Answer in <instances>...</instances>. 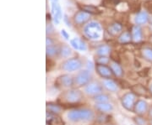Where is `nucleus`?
Segmentation results:
<instances>
[{"label":"nucleus","instance_id":"1","mask_svg":"<svg viewBox=\"0 0 152 125\" xmlns=\"http://www.w3.org/2000/svg\"><path fill=\"white\" fill-rule=\"evenodd\" d=\"M66 118L69 123L74 124H87L95 119L96 113L90 108H80L69 110L67 113Z\"/></svg>","mask_w":152,"mask_h":125},{"label":"nucleus","instance_id":"2","mask_svg":"<svg viewBox=\"0 0 152 125\" xmlns=\"http://www.w3.org/2000/svg\"><path fill=\"white\" fill-rule=\"evenodd\" d=\"M83 31L86 38L92 40H100L102 35V29L101 24L95 21L88 23L84 28Z\"/></svg>","mask_w":152,"mask_h":125},{"label":"nucleus","instance_id":"3","mask_svg":"<svg viewBox=\"0 0 152 125\" xmlns=\"http://www.w3.org/2000/svg\"><path fill=\"white\" fill-rule=\"evenodd\" d=\"M74 78H75V87L77 88L86 87L89 83L92 82V71L88 69H83L78 71L77 74L74 76Z\"/></svg>","mask_w":152,"mask_h":125},{"label":"nucleus","instance_id":"4","mask_svg":"<svg viewBox=\"0 0 152 125\" xmlns=\"http://www.w3.org/2000/svg\"><path fill=\"white\" fill-rule=\"evenodd\" d=\"M84 99V93L78 88H70L63 93V100L67 103H79Z\"/></svg>","mask_w":152,"mask_h":125},{"label":"nucleus","instance_id":"5","mask_svg":"<svg viewBox=\"0 0 152 125\" xmlns=\"http://www.w3.org/2000/svg\"><path fill=\"white\" fill-rule=\"evenodd\" d=\"M82 66H83V63L80 59L77 57H70L62 62L61 69L65 72L70 73L74 71H80Z\"/></svg>","mask_w":152,"mask_h":125},{"label":"nucleus","instance_id":"6","mask_svg":"<svg viewBox=\"0 0 152 125\" xmlns=\"http://www.w3.org/2000/svg\"><path fill=\"white\" fill-rule=\"evenodd\" d=\"M137 98H136L135 93L129 92L125 93L124 95L121 98V104L128 111H134V108L135 105Z\"/></svg>","mask_w":152,"mask_h":125},{"label":"nucleus","instance_id":"7","mask_svg":"<svg viewBox=\"0 0 152 125\" xmlns=\"http://www.w3.org/2000/svg\"><path fill=\"white\" fill-rule=\"evenodd\" d=\"M84 93L86 94L89 97H94L100 93H104V87H102V83L92 82L89 83L86 87H84Z\"/></svg>","mask_w":152,"mask_h":125},{"label":"nucleus","instance_id":"8","mask_svg":"<svg viewBox=\"0 0 152 125\" xmlns=\"http://www.w3.org/2000/svg\"><path fill=\"white\" fill-rule=\"evenodd\" d=\"M149 108V104L145 100L138 99L134 108V113L139 116H144L145 114H148Z\"/></svg>","mask_w":152,"mask_h":125},{"label":"nucleus","instance_id":"9","mask_svg":"<svg viewBox=\"0 0 152 125\" xmlns=\"http://www.w3.org/2000/svg\"><path fill=\"white\" fill-rule=\"evenodd\" d=\"M95 70H96L98 75L101 76L102 79H112V77L113 76V73L111 70L110 66L107 65L96 64Z\"/></svg>","mask_w":152,"mask_h":125},{"label":"nucleus","instance_id":"10","mask_svg":"<svg viewBox=\"0 0 152 125\" xmlns=\"http://www.w3.org/2000/svg\"><path fill=\"white\" fill-rule=\"evenodd\" d=\"M58 82L60 86L66 89H70L75 87V78L69 74H63L58 79Z\"/></svg>","mask_w":152,"mask_h":125},{"label":"nucleus","instance_id":"11","mask_svg":"<svg viewBox=\"0 0 152 125\" xmlns=\"http://www.w3.org/2000/svg\"><path fill=\"white\" fill-rule=\"evenodd\" d=\"M102 85L104 87V89L111 93H117L119 90L118 85L113 79H103L102 81Z\"/></svg>","mask_w":152,"mask_h":125},{"label":"nucleus","instance_id":"12","mask_svg":"<svg viewBox=\"0 0 152 125\" xmlns=\"http://www.w3.org/2000/svg\"><path fill=\"white\" fill-rule=\"evenodd\" d=\"M95 109L102 114H111L114 111V106L110 102L103 103H95Z\"/></svg>","mask_w":152,"mask_h":125},{"label":"nucleus","instance_id":"13","mask_svg":"<svg viewBox=\"0 0 152 125\" xmlns=\"http://www.w3.org/2000/svg\"><path fill=\"white\" fill-rule=\"evenodd\" d=\"M150 16L148 14V13L145 11H140L136 14L134 17V22L137 25H143L145 24L147 22H149Z\"/></svg>","mask_w":152,"mask_h":125},{"label":"nucleus","instance_id":"14","mask_svg":"<svg viewBox=\"0 0 152 125\" xmlns=\"http://www.w3.org/2000/svg\"><path fill=\"white\" fill-rule=\"evenodd\" d=\"M70 45L76 50H80V51H86L87 45L85 43V41H83L80 38H74L69 40Z\"/></svg>","mask_w":152,"mask_h":125},{"label":"nucleus","instance_id":"15","mask_svg":"<svg viewBox=\"0 0 152 125\" xmlns=\"http://www.w3.org/2000/svg\"><path fill=\"white\" fill-rule=\"evenodd\" d=\"M131 35H132V39L133 41L134 42H140L143 39V31L142 29L140 28V25H134L131 30Z\"/></svg>","mask_w":152,"mask_h":125},{"label":"nucleus","instance_id":"16","mask_svg":"<svg viewBox=\"0 0 152 125\" xmlns=\"http://www.w3.org/2000/svg\"><path fill=\"white\" fill-rule=\"evenodd\" d=\"M47 108V113H49L53 115H59L63 112V108L58 105V104L54 103H49L46 106Z\"/></svg>","mask_w":152,"mask_h":125},{"label":"nucleus","instance_id":"17","mask_svg":"<svg viewBox=\"0 0 152 125\" xmlns=\"http://www.w3.org/2000/svg\"><path fill=\"white\" fill-rule=\"evenodd\" d=\"M90 18H91V14H90L81 10L80 11V12H77L75 14V21L78 24H83L86 22L88 21Z\"/></svg>","mask_w":152,"mask_h":125},{"label":"nucleus","instance_id":"18","mask_svg":"<svg viewBox=\"0 0 152 125\" xmlns=\"http://www.w3.org/2000/svg\"><path fill=\"white\" fill-rule=\"evenodd\" d=\"M109 66H110L114 76H117V77H123L124 70H123L122 66L117 61H111L109 63Z\"/></svg>","mask_w":152,"mask_h":125},{"label":"nucleus","instance_id":"19","mask_svg":"<svg viewBox=\"0 0 152 125\" xmlns=\"http://www.w3.org/2000/svg\"><path fill=\"white\" fill-rule=\"evenodd\" d=\"M123 27L119 23H113L108 28V33L113 36H117L119 34H122Z\"/></svg>","mask_w":152,"mask_h":125},{"label":"nucleus","instance_id":"20","mask_svg":"<svg viewBox=\"0 0 152 125\" xmlns=\"http://www.w3.org/2000/svg\"><path fill=\"white\" fill-rule=\"evenodd\" d=\"M82 11L86 12L90 14H99L102 13V11L98 9L96 6L91 5V4H83V5H80Z\"/></svg>","mask_w":152,"mask_h":125},{"label":"nucleus","instance_id":"21","mask_svg":"<svg viewBox=\"0 0 152 125\" xmlns=\"http://www.w3.org/2000/svg\"><path fill=\"white\" fill-rule=\"evenodd\" d=\"M111 53V47L107 45H102L96 49V54L98 56H107Z\"/></svg>","mask_w":152,"mask_h":125},{"label":"nucleus","instance_id":"22","mask_svg":"<svg viewBox=\"0 0 152 125\" xmlns=\"http://www.w3.org/2000/svg\"><path fill=\"white\" fill-rule=\"evenodd\" d=\"M110 96L106 93H100L96 96L92 97V101L95 103H108L110 102Z\"/></svg>","mask_w":152,"mask_h":125},{"label":"nucleus","instance_id":"23","mask_svg":"<svg viewBox=\"0 0 152 125\" xmlns=\"http://www.w3.org/2000/svg\"><path fill=\"white\" fill-rule=\"evenodd\" d=\"M59 47L58 45H50V46H47L46 54H47L48 57H53L58 54H59Z\"/></svg>","mask_w":152,"mask_h":125},{"label":"nucleus","instance_id":"24","mask_svg":"<svg viewBox=\"0 0 152 125\" xmlns=\"http://www.w3.org/2000/svg\"><path fill=\"white\" fill-rule=\"evenodd\" d=\"M72 54H73V51H72V50L69 45H64L63 46L60 47L59 55H61V57L68 59V58H70L69 56L72 55Z\"/></svg>","mask_w":152,"mask_h":125},{"label":"nucleus","instance_id":"25","mask_svg":"<svg viewBox=\"0 0 152 125\" xmlns=\"http://www.w3.org/2000/svg\"><path fill=\"white\" fill-rule=\"evenodd\" d=\"M141 55L143 58L149 62H152V47L145 46L141 50Z\"/></svg>","mask_w":152,"mask_h":125},{"label":"nucleus","instance_id":"26","mask_svg":"<svg viewBox=\"0 0 152 125\" xmlns=\"http://www.w3.org/2000/svg\"><path fill=\"white\" fill-rule=\"evenodd\" d=\"M133 40L131 33L129 32H124L121 34L119 37H118V42L121 44H128L131 42Z\"/></svg>","mask_w":152,"mask_h":125},{"label":"nucleus","instance_id":"27","mask_svg":"<svg viewBox=\"0 0 152 125\" xmlns=\"http://www.w3.org/2000/svg\"><path fill=\"white\" fill-rule=\"evenodd\" d=\"M62 18H63L62 9H61V6L58 5L57 10H56V12H55L54 17H53V21H54L56 25H58V24H59V22L60 20L62 19Z\"/></svg>","mask_w":152,"mask_h":125},{"label":"nucleus","instance_id":"28","mask_svg":"<svg viewBox=\"0 0 152 125\" xmlns=\"http://www.w3.org/2000/svg\"><path fill=\"white\" fill-rule=\"evenodd\" d=\"M120 0H102V5L107 8H113L114 6H118L119 4Z\"/></svg>","mask_w":152,"mask_h":125},{"label":"nucleus","instance_id":"29","mask_svg":"<svg viewBox=\"0 0 152 125\" xmlns=\"http://www.w3.org/2000/svg\"><path fill=\"white\" fill-rule=\"evenodd\" d=\"M134 121L136 125H149L148 121L143 116L137 115L135 118H134Z\"/></svg>","mask_w":152,"mask_h":125},{"label":"nucleus","instance_id":"30","mask_svg":"<svg viewBox=\"0 0 152 125\" xmlns=\"http://www.w3.org/2000/svg\"><path fill=\"white\" fill-rule=\"evenodd\" d=\"M96 63L99 65H107L110 63V60L107 56H98L96 59Z\"/></svg>","mask_w":152,"mask_h":125},{"label":"nucleus","instance_id":"31","mask_svg":"<svg viewBox=\"0 0 152 125\" xmlns=\"http://www.w3.org/2000/svg\"><path fill=\"white\" fill-rule=\"evenodd\" d=\"M54 33V27L52 24H47V34L50 35Z\"/></svg>","mask_w":152,"mask_h":125},{"label":"nucleus","instance_id":"32","mask_svg":"<svg viewBox=\"0 0 152 125\" xmlns=\"http://www.w3.org/2000/svg\"><path fill=\"white\" fill-rule=\"evenodd\" d=\"M95 67H96V64H94V63H93V61H91V60H87L86 69L92 71L93 70L95 69Z\"/></svg>","mask_w":152,"mask_h":125},{"label":"nucleus","instance_id":"33","mask_svg":"<svg viewBox=\"0 0 152 125\" xmlns=\"http://www.w3.org/2000/svg\"><path fill=\"white\" fill-rule=\"evenodd\" d=\"M60 33H61V35L63 36V38H64L65 40H69V33L67 32L64 29H62Z\"/></svg>","mask_w":152,"mask_h":125},{"label":"nucleus","instance_id":"34","mask_svg":"<svg viewBox=\"0 0 152 125\" xmlns=\"http://www.w3.org/2000/svg\"><path fill=\"white\" fill-rule=\"evenodd\" d=\"M64 24H65L66 25H67L69 28L72 27L71 23L70 21H69V18H68L67 15H64Z\"/></svg>","mask_w":152,"mask_h":125},{"label":"nucleus","instance_id":"35","mask_svg":"<svg viewBox=\"0 0 152 125\" xmlns=\"http://www.w3.org/2000/svg\"><path fill=\"white\" fill-rule=\"evenodd\" d=\"M46 45H47V46H50V45H54V44H53V40H52V38L47 37V39H46Z\"/></svg>","mask_w":152,"mask_h":125},{"label":"nucleus","instance_id":"36","mask_svg":"<svg viewBox=\"0 0 152 125\" xmlns=\"http://www.w3.org/2000/svg\"><path fill=\"white\" fill-rule=\"evenodd\" d=\"M82 2H84V3H89V4H91V5H92V4H95V3H97L99 2L100 0H81Z\"/></svg>","mask_w":152,"mask_h":125},{"label":"nucleus","instance_id":"37","mask_svg":"<svg viewBox=\"0 0 152 125\" xmlns=\"http://www.w3.org/2000/svg\"><path fill=\"white\" fill-rule=\"evenodd\" d=\"M148 117L150 118V119H152V106L149 108V111H148Z\"/></svg>","mask_w":152,"mask_h":125},{"label":"nucleus","instance_id":"38","mask_svg":"<svg viewBox=\"0 0 152 125\" xmlns=\"http://www.w3.org/2000/svg\"><path fill=\"white\" fill-rule=\"evenodd\" d=\"M149 22H150V24H151V25L152 26V15L150 17V19H149Z\"/></svg>","mask_w":152,"mask_h":125},{"label":"nucleus","instance_id":"39","mask_svg":"<svg viewBox=\"0 0 152 125\" xmlns=\"http://www.w3.org/2000/svg\"><path fill=\"white\" fill-rule=\"evenodd\" d=\"M150 93H151L152 95V83L151 84V86H150Z\"/></svg>","mask_w":152,"mask_h":125},{"label":"nucleus","instance_id":"40","mask_svg":"<svg viewBox=\"0 0 152 125\" xmlns=\"http://www.w3.org/2000/svg\"><path fill=\"white\" fill-rule=\"evenodd\" d=\"M150 125H152V119H150Z\"/></svg>","mask_w":152,"mask_h":125},{"label":"nucleus","instance_id":"41","mask_svg":"<svg viewBox=\"0 0 152 125\" xmlns=\"http://www.w3.org/2000/svg\"><path fill=\"white\" fill-rule=\"evenodd\" d=\"M150 40H151V43H152V35H151V39H150Z\"/></svg>","mask_w":152,"mask_h":125},{"label":"nucleus","instance_id":"42","mask_svg":"<svg viewBox=\"0 0 152 125\" xmlns=\"http://www.w3.org/2000/svg\"><path fill=\"white\" fill-rule=\"evenodd\" d=\"M58 1V0H54V2H56V3H57Z\"/></svg>","mask_w":152,"mask_h":125},{"label":"nucleus","instance_id":"43","mask_svg":"<svg viewBox=\"0 0 152 125\" xmlns=\"http://www.w3.org/2000/svg\"><path fill=\"white\" fill-rule=\"evenodd\" d=\"M107 125H114V124H107Z\"/></svg>","mask_w":152,"mask_h":125}]
</instances>
